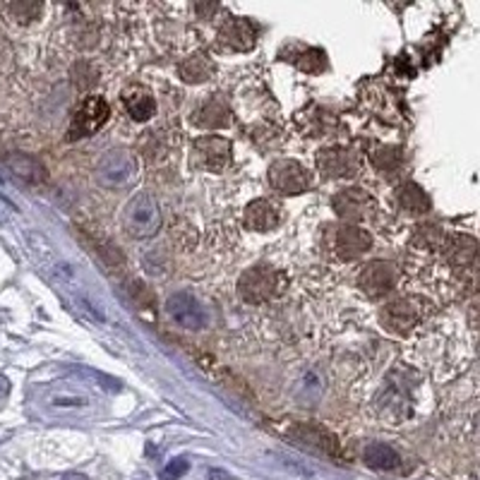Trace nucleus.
<instances>
[{"mask_svg": "<svg viewBox=\"0 0 480 480\" xmlns=\"http://www.w3.org/2000/svg\"><path fill=\"white\" fill-rule=\"evenodd\" d=\"M281 288H284V277L277 269L264 267V264L250 267L238 281V295L250 305L274 301L281 294Z\"/></svg>", "mask_w": 480, "mask_h": 480, "instance_id": "obj_1", "label": "nucleus"}, {"mask_svg": "<svg viewBox=\"0 0 480 480\" xmlns=\"http://www.w3.org/2000/svg\"><path fill=\"white\" fill-rule=\"evenodd\" d=\"M122 226L132 238H152L161 228V209L149 193H139L122 209Z\"/></svg>", "mask_w": 480, "mask_h": 480, "instance_id": "obj_2", "label": "nucleus"}, {"mask_svg": "<svg viewBox=\"0 0 480 480\" xmlns=\"http://www.w3.org/2000/svg\"><path fill=\"white\" fill-rule=\"evenodd\" d=\"M428 312H430V303L415 295H404L380 310V322L387 332L406 334L421 325L428 318Z\"/></svg>", "mask_w": 480, "mask_h": 480, "instance_id": "obj_3", "label": "nucleus"}, {"mask_svg": "<svg viewBox=\"0 0 480 480\" xmlns=\"http://www.w3.org/2000/svg\"><path fill=\"white\" fill-rule=\"evenodd\" d=\"M193 161L207 173H224L231 166V142L219 135H204L193 145Z\"/></svg>", "mask_w": 480, "mask_h": 480, "instance_id": "obj_4", "label": "nucleus"}, {"mask_svg": "<svg viewBox=\"0 0 480 480\" xmlns=\"http://www.w3.org/2000/svg\"><path fill=\"white\" fill-rule=\"evenodd\" d=\"M97 178L108 190H122V187L132 185V180L138 178V166L128 152H111L98 163Z\"/></svg>", "mask_w": 480, "mask_h": 480, "instance_id": "obj_5", "label": "nucleus"}, {"mask_svg": "<svg viewBox=\"0 0 480 480\" xmlns=\"http://www.w3.org/2000/svg\"><path fill=\"white\" fill-rule=\"evenodd\" d=\"M111 115V108H108V101L98 94H91L82 101L77 111H75L73 125H70V139L87 138V135H94V132L108 121Z\"/></svg>", "mask_w": 480, "mask_h": 480, "instance_id": "obj_6", "label": "nucleus"}, {"mask_svg": "<svg viewBox=\"0 0 480 480\" xmlns=\"http://www.w3.org/2000/svg\"><path fill=\"white\" fill-rule=\"evenodd\" d=\"M269 183H271L274 190L284 193V195H301V193H308L310 185H312V176L298 161L281 159V161L271 163Z\"/></svg>", "mask_w": 480, "mask_h": 480, "instance_id": "obj_7", "label": "nucleus"}, {"mask_svg": "<svg viewBox=\"0 0 480 480\" xmlns=\"http://www.w3.org/2000/svg\"><path fill=\"white\" fill-rule=\"evenodd\" d=\"M373 248V236L358 226H336L329 238V250L339 260H356Z\"/></svg>", "mask_w": 480, "mask_h": 480, "instance_id": "obj_8", "label": "nucleus"}, {"mask_svg": "<svg viewBox=\"0 0 480 480\" xmlns=\"http://www.w3.org/2000/svg\"><path fill=\"white\" fill-rule=\"evenodd\" d=\"M397 277H399V274H397V264H391V262L387 260L370 262V264L360 271V291H363L367 298H382V295L394 291Z\"/></svg>", "mask_w": 480, "mask_h": 480, "instance_id": "obj_9", "label": "nucleus"}, {"mask_svg": "<svg viewBox=\"0 0 480 480\" xmlns=\"http://www.w3.org/2000/svg\"><path fill=\"white\" fill-rule=\"evenodd\" d=\"M255 32L253 22H248L243 17H236L219 29L216 36V51L221 53H240V51H250L255 46Z\"/></svg>", "mask_w": 480, "mask_h": 480, "instance_id": "obj_10", "label": "nucleus"}, {"mask_svg": "<svg viewBox=\"0 0 480 480\" xmlns=\"http://www.w3.org/2000/svg\"><path fill=\"white\" fill-rule=\"evenodd\" d=\"M318 169L329 178H350L360 173V156L346 147L322 149L318 154Z\"/></svg>", "mask_w": 480, "mask_h": 480, "instance_id": "obj_11", "label": "nucleus"}, {"mask_svg": "<svg viewBox=\"0 0 480 480\" xmlns=\"http://www.w3.org/2000/svg\"><path fill=\"white\" fill-rule=\"evenodd\" d=\"M166 312H169V318H171L176 325L183 327V329H190V332L202 329L204 322H207L202 305H200L195 295L190 294L171 295V298L166 301Z\"/></svg>", "mask_w": 480, "mask_h": 480, "instance_id": "obj_12", "label": "nucleus"}, {"mask_svg": "<svg viewBox=\"0 0 480 480\" xmlns=\"http://www.w3.org/2000/svg\"><path fill=\"white\" fill-rule=\"evenodd\" d=\"M193 122L202 130H221L233 122V111L221 97H209L193 111Z\"/></svg>", "mask_w": 480, "mask_h": 480, "instance_id": "obj_13", "label": "nucleus"}, {"mask_svg": "<svg viewBox=\"0 0 480 480\" xmlns=\"http://www.w3.org/2000/svg\"><path fill=\"white\" fill-rule=\"evenodd\" d=\"M332 207L342 219L360 221L366 219L370 209H373V197L360 187H349V190H342L339 195L334 197Z\"/></svg>", "mask_w": 480, "mask_h": 480, "instance_id": "obj_14", "label": "nucleus"}, {"mask_svg": "<svg viewBox=\"0 0 480 480\" xmlns=\"http://www.w3.org/2000/svg\"><path fill=\"white\" fill-rule=\"evenodd\" d=\"M245 226L257 233H267L281 224V212L274 202L269 200H255L245 207Z\"/></svg>", "mask_w": 480, "mask_h": 480, "instance_id": "obj_15", "label": "nucleus"}, {"mask_svg": "<svg viewBox=\"0 0 480 480\" xmlns=\"http://www.w3.org/2000/svg\"><path fill=\"white\" fill-rule=\"evenodd\" d=\"M122 106L130 114L132 121L139 122H147L156 114L154 97L145 87H139V84H132V87L122 91Z\"/></svg>", "mask_w": 480, "mask_h": 480, "instance_id": "obj_16", "label": "nucleus"}, {"mask_svg": "<svg viewBox=\"0 0 480 480\" xmlns=\"http://www.w3.org/2000/svg\"><path fill=\"white\" fill-rule=\"evenodd\" d=\"M288 435H291V440H295V445L315 449V452H322V454H334V452H336V440H334L329 432L319 430V428L295 425Z\"/></svg>", "mask_w": 480, "mask_h": 480, "instance_id": "obj_17", "label": "nucleus"}, {"mask_svg": "<svg viewBox=\"0 0 480 480\" xmlns=\"http://www.w3.org/2000/svg\"><path fill=\"white\" fill-rule=\"evenodd\" d=\"M216 73V66L209 56L204 53H195V56L185 58V63H180L178 75L183 82H190V84H200V82H207L212 75Z\"/></svg>", "mask_w": 480, "mask_h": 480, "instance_id": "obj_18", "label": "nucleus"}, {"mask_svg": "<svg viewBox=\"0 0 480 480\" xmlns=\"http://www.w3.org/2000/svg\"><path fill=\"white\" fill-rule=\"evenodd\" d=\"M363 461H366L370 468H377V471H394V468L401 464L399 454H397L390 445H382V442L367 445L366 452H363Z\"/></svg>", "mask_w": 480, "mask_h": 480, "instance_id": "obj_19", "label": "nucleus"}, {"mask_svg": "<svg viewBox=\"0 0 480 480\" xmlns=\"http://www.w3.org/2000/svg\"><path fill=\"white\" fill-rule=\"evenodd\" d=\"M447 257L456 267H468L476 257H478V243L468 236H454L445 245Z\"/></svg>", "mask_w": 480, "mask_h": 480, "instance_id": "obj_20", "label": "nucleus"}, {"mask_svg": "<svg viewBox=\"0 0 480 480\" xmlns=\"http://www.w3.org/2000/svg\"><path fill=\"white\" fill-rule=\"evenodd\" d=\"M399 207L408 214H425L430 209V200L415 183H404L399 187Z\"/></svg>", "mask_w": 480, "mask_h": 480, "instance_id": "obj_21", "label": "nucleus"}, {"mask_svg": "<svg viewBox=\"0 0 480 480\" xmlns=\"http://www.w3.org/2000/svg\"><path fill=\"white\" fill-rule=\"evenodd\" d=\"M286 60H291L301 67L303 73H315V70H325V51L310 49V46H301V51L295 56H286Z\"/></svg>", "mask_w": 480, "mask_h": 480, "instance_id": "obj_22", "label": "nucleus"}, {"mask_svg": "<svg viewBox=\"0 0 480 480\" xmlns=\"http://www.w3.org/2000/svg\"><path fill=\"white\" fill-rule=\"evenodd\" d=\"M187 468H190V464H187L185 459H173V461H169V466L161 471V480L183 478L187 473Z\"/></svg>", "mask_w": 480, "mask_h": 480, "instance_id": "obj_23", "label": "nucleus"}, {"mask_svg": "<svg viewBox=\"0 0 480 480\" xmlns=\"http://www.w3.org/2000/svg\"><path fill=\"white\" fill-rule=\"evenodd\" d=\"M373 161L377 169H391V166H397V161H399V152H397V149H382L380 154L374 152Z\"/></svg>", "mask_w": 480, "mask_h": 480, "instance_id": "obj_24", "label": "nucleus"}, {"mask_svg": "<svg viewBox=\"0 0 480 480\" xmlns=\"http://www.w3.org/2000/svg\"><path fill=\"white\" fill-rule=\"evenodd\" d=\"M209 478L212 480H233L226 471H219V468H212V471H209Z\"/></svg>", "mask_w": 480, "mask_h": 480, "instance_id": "obj_25", "label": "nucleus"}, {"mask_svg": "<svg viewBox=\"0 0 480 480\" xmlns=\"http://www.w3.org/2000/svg\"><path fill=\"white\" fill-rule=\"evenodd\" d=\"M471 318L476 319V322H478V325H480V298H478V301H476V305H473Z\"/></svg>", "mask_w": 480, "mask_h": 480, "instance_id": "obj_26", "label": "nucleus"}, {"mask_svg": "<svg viewBox=\"0 0 480 480\" xmlns=\"http://www.w3.org/2000/svg\"><path fill=\"white\" fill-rule=\"evenodd\" d=\"M5 394H8V380H3V377H0V399H3Z\"/></svg>", "mask_w": 480, "mask_h": 480, "instance_id": "obj_27", "label": "nucleus"}, {"mask_svg": "<svg viewBox=\"0 0 480 480\" xmlns=\"http://www.w3.org/2000/svg\"><path fill=\"white\" fill-rule=\"evenodd\" d=\"M63 480H90L87 476H82V473H67Z\"/></svg>", "mask_w": 480, "mask_h": 480, "instance_id": "obj_28", "label": "nucleus"}]
</instances>
